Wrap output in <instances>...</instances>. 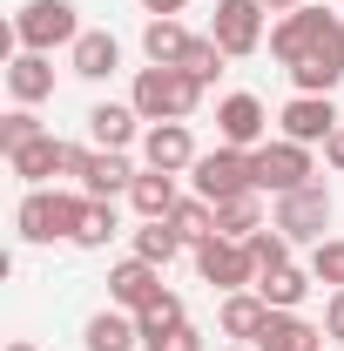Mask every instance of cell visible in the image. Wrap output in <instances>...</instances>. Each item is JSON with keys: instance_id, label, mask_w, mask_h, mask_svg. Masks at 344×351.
Instances as JSON below:
<instances>
[{"instance_id": "44dd1931", "label": "cell", "mask_w": 344, "mask_h": 351, "mask_svg": "<svg viewBox=\"0 0 344 351\" xmlns=\"http://www.w3.org/2000/svg\"><path fill=\"white\" fill-rule=\"evenodd\" d=\"M135 101H95L88 108V135H95V149H129L135 142Z\"/></svg>"}, {"instance_id": "d590c367", "label": "cell", "mask_w": 344, "mask_h": 351, "mask_svg": "<svg viewBox=\"0 0 344 351\" xmlns=\"http://www.w3.org/2000/svg\"><path fill=\"white\" fill-rule=\"evenodd\" d=\"M324 162H331V169H344V122L331 129V142H324Z\"/></svg>"}, {"instance_id": "484cf974", "label": "cell", "mask_w": 344, "mask_h": 351, "mask_svg": "<svg viewBox=\"0 0 344 351\" xmlns=\"http://www.w3.org/2000/svg\"><path fill=\"white\" fill-rule=\"evenodd\" d=\"M169 223H175V237L196 250L203 237H216V203H210V196H182V203L169 210Z\"/></svg>"}, {"instance_id": "7402d4cb", "label": "cell", "mask_w": 344, "mask_h": 351, "mask_svg": "<svg viewBox=\"0 0 344 351\" xmlns=\"http://www.w3.org/2000/svg\"><path fill=\"white\" fill-rule=\"evenodd\" d=\"M88 351H135L142 345V324H135V311H95L82 331Z\"/></svg>"}, {"instance_id": "52a82bcc", "label": "cell", "mask_w": 344, "mask_h": 351, "mask_svg": "<svg viewBox=\"0 0 344 351\" xmlns=\"http://www.w3.org/2000/svg\"><path fill=\"white\" fill-rule=\"evenodd\" d=\"M250 162H257V189H270V196H291V189H304V182H317L310 149L291 142V135H277V142L250 149Z\"/></svg>"}, {"instance_id": "d6986e66", "label": "cell", "mask_w": 344, "mask_h": 351, "mask_svg": "<svg viewBox=\"0 0 344 351\" xmlns=\"http://www.w3.org/2000/svg\"><path fill=\"white\" fill-rule=\"evenodd\" d=\"M189 41H196V34H189L175 14H149V27H142V54H149V68H182Z\"/></svg>"}, {"instance_id": "836d02e7", "label": "cell", "mask_w": 344, "mask_h": 351, "mask_svg": "<svg viewBox=\"0 0 344 351\" xmlns=\"http://www.w3.org/2000/svg\"><path fill=\"white\" fill-rule=\"evenodd\" d=\"M142 351H203V331H196V324H175L162 338H142Z\"/></svg>"}, {"instance_id": "3957f363", "label": "cell", "mask_w": 344, "mask_h": 351, "mask_svg": "<svg viewBox=\"0 0 344 351\" xmlns=\"http://www.w3.org/2000/svg\"><path fill=\"white\" fill-rule=\"evenodd\" d=\"M129 101H135L142 122H189L196 101H203V82L182 75V68H142L135 88H129Z\"/></svg>"}, {"instance_id": "74e56055", "label": "cell", "mask_w": 344, "mask_h": 351, "mask_svg": "<svg viewBox=\"0 0 344 351\" xmlns=\"http://www.w3.org/2000/svg\"><path fill=\"white\" fill-rule=\"evenodd\" d=\"M263 7H277V14H297V7H310V0H263Z\"/></svg>"}, {"instance_id": "7c38bea8", "label": "cell", "mask_w": 344, "mask_h": 351, "mask_svg": "<svg viewBox=\"0 0 344 351\" xmlns=\"http://www.w3.org/2000/svg\"><path fill=\"white\" fill-rule=\"evenodd\" d=\"M108 298H115V311H142L162 298V263H142V257H122L115 270H108Z\"/></svg>"}, {"instance_id": "6da1fadb", "label": "cell", "mask_w": 344, "mask_h": 351, "mask_svg": "<svg viewBox=\"0 0 344 351\" xmlns=\"http://www.w3.org/2000/svg\"><path fill=\"white\" fill-rule=\"evenodd\" d=\"M270 54L291 68L297 95H331L344 82V14L331 7H297L270 27Z\"/></svg>"}, {"instance_id": "e575fe53", "label": "cell", "mask_w": 344, "mask_h": 351, "mask_svg": "<svg viewBox=\"0 0 344 351\" xmlns=\"http://www.w3.org/2000/svg\"><path fill=\"white\" fill-rule=\"evenodd\" d=\"M324 338L344 345V291H331V304H324Z\"/></svg>"}, {"instance_id": "277c9868", "label": "cell", "mask_w": 344, "mask_h": 351, "mask_svg": "<svg viewBox=\"0 0 344 351\" xmlns=\"http://www.w3.org/2000/svg\"><path fill=\"white\" fill-rule=\"evenodd\" d=\"M88 27L82 14H75V0H27L21 14H14V47H27V54H54V47H75Z\"/></svg>"}, {"instance_id": "4fadbf2b", "label": "cell", "mask_w": 344, "mask_h": 351, "mask_svg": "<svg viewBox=\"0 0 344 351\" xmlns=\"http://www.w3.org/2000/svg\"><path fill=\"white\" fill-rule=\"evenodd\" d=\"M142 156H149V169H196V135H189V122H149V135H142Z\"/></svg>"}, {"instance_id": "83f0119b", "label": "cell", "mask_w": 344, "mask_h": 351, "mask_svg": "<svg viewBox=\"0 0 344 351\" xmlns=\"http://www.w3.org/2000/svg\"><path fill=\"white\" fill-rule=\"evenodd\" d=\"M115 230H122L115 203H95V196H88V217H82V230H75V243H82V250H101V243H108Z\"/></svg>"}, {"instance_id": "ffe728a7", "label": "cell", "mask_w": 344, "mask_h": 351, "mask_svg": "<svg viewBox=\"0 0 344 351\" xmlns=\"http://www.w3.org/2000/svg\"><path fill=\"white\" fill-rule=\"evenodd\" d=\"M216 317H223V338H236V345H257V331L270 324V304H263L257 291H230Z\"/></svg>"}, {"instance_id": "ba28073f", "label": "cell", "mask_w": 344, "mask_h": 351, "mask_svg": "<svg viewBox=\"0 0 344 351\" xmlns=\"http://www.w3.org/2000/svg\"><path fill=\"white\" fill-rule=\"evenodd\" d=\"M277 230L291 237V243H324V230H331V189L324 182H304L291 196H277Z\"/></svg>"}, {"instance_id": "7a4b0ae2", "label": "cell", "mask_w": 344, "mask_h": 351, "mask_svg": "<svg viewBox=\"0 0 344 351\" xmlns=\"http://www.w3.org/2000/svg\"><path fill=\"white\" fill-rule=\"evenodd\" d=\"M88 217V196L82 189H27L21 196V210H14V230L27 237V243H75V230Z\"/></svg>"}, {"instance_id": "8d00e7d4", "label": "cell", "mask_w": 344, "mask_h": 351, "mask_svg": "<svg viewBox=\"0 0 344 351\" xmlns=\"http://www.w3.org/2000/svg\"><path fill=\"white\" fill-rule=\"evenodd\" d=\"M142 7H149V14H182L189 0H142Z\"/></svg>"}, {"instance_id": "ac0fdd59", "label": "cell", "mask_w": 344, "mask_h": 351, "mask_svg": "<svg viewBox=\"0 0 344 351\" xmlns=\"http://www.w3.org/2000/svg\"><path fill=\"white\" fill-rule=\"evenodd\" d=\"M7 95H14L21 108L47 101V95H54V61H47V54H27V47H21V54L7 61Z\"/></svg>"}, {"instance_id": "8992f818", "label": "cell", "mask_w": 344, "mask_h": 351, "mask_svg": "<svg viewBox=\"0 0 344 351\" xmlns=\"http://www.w3.org/2000/svg\"><path fill=\"white\" fill-rule=\"evenodd\" d=\"M196 196H210V203H230V196H250L257 189V162H250V149H223L216 142L210 156H196Z\"/></svg>"}, {"instance_id": "9a60e30c", "label": "cell", "mask_w": 344, "mask_h": 351, "mask_svg": "<svg viewBox=\"0 0 344 351\" xmlns=\"http://www.w3.org/2000/svg\"><path fill=\"white\" fill-rule=\"evenodd\" d=\"M257 351H324V324H310L297 311H270V324L257 331Z\"/></svg>"}, {"instance_id": "f35d334b", "label": "cell", "mask_w": 344, "mask_h": 351, "mask_svg": "<svg viewBox=\"0 0 344 351\" xmlns=\"http://www.w3.org/2000/svg\"><path fill=\"white\" fill-rule=\"evenodd\" d=\"M7 351H41V345H27V338H14V345H7Z\"/></svg>"}, {"instance_id": "1f68e13d", "label": "cell", "mask_w": 344, "mask_h": 351, "mask_svg": "<svg viewBox=\"0 0 344 351\" xmlns=\"http://www.w3.org/2000/svg\"><path fill=\"white\" fill-rule=\"evenodd\" d=\"M135 324H142V338H162V331H175V324H189V317H182V298H175V291H162V298H156V304L142 311Z\"/></svg>"}, {"instance_id": "4dcf8cb0", "label": "cell", "mask_w": 344, "mask_h": 351, "mask_svg": "<svg viewBox=\"0 0 344 351\" xmlns=\"http://www.w3.org/2000/svg\"><path fill=\"white\" fill-rule=\"evenodd\" d=\"M250 257H257V270H284V263H291V237H284L277 223H263L257 237H250Z\"/></svg>"}, {"instance_id": "f1b7e54d", "label": "cell", "mask_w": 344, "mask_h": 351, "mask_svg": "<svg viewBox=\"0 0 344 351\" xmlns=\"http://www.w3.org/2000/svg\"><path fill=\"white\" fill-rule=\"evenodd\" d=\"M223 61H230V54H223L210 34H196V41H189V54H182V75H196V82L210 88L216 75H223Z\"/></svg>"}, {"instance_id": "9c48e42d", "label": "cell", "mask_w": 344, "mask_h": 351, "mask_svg": "<svg viewBox=\"0 0 344 351\" xmlns=\"http://www.w3.org/2000/svg\"><path fill=\"white\" fill-rule=\"evenodd\" d=\"M263 0H216V21H210V41L236 61V54H257L263 47Z\"/></svg>"}, {"instance_id": "603a6c76", "label": "cell", "mask_w": 344, "mask_h": 351, "mask_svg": "<svg viewBox=\"0 0 344 351\" xmlns=\"http://www.w3.org/2000/svg\"><path fill=\"white\" fill-rule=\"evenodd\" d=\"M310 284H317L310 270H297V263H284V270H263V277H257V298H263L270 311H297L304 298H310Z\"/></svg>"}, {"instance_id": "30bf717a", "label": "cell", "mask_w": 344, "mask_h": 351, "mask_svg": "<svg viewBox=\"0 0 344 351\" xmlns=\"http://www.w3.org/2000/svg\"><path fill=\"white\" fill-rule=\"evenodd\" d=\"M216 135H223V149H263L270 108H263L257 95H223L216 101Z\"/></svg>"}, {"instance_id": "2e32d148", "label": "cell", "mask_w": 344, "mask_h": 351, "mask_svg": "<svg viewBox=\"0 0 344 351\" xmlns=\"http://www.w3.org/2000/svg\"><path fill=\"white\" fill-rule=\"evenodd\" d=\"M122 189H135V169L122 149H95L88 156V176H82V196H95V203H115Z\"/></svg>"}, {"instance_id": "e0dca14e", "label": "cell", "mask_w": 344, "mask_h": 351, "mask_svg": "<svg viewBox=\"0 0 344 351\" xmlns=\"http://www.w3.org/2000/svg\"><path fill=\"white\" fill-rule=\"evenodd\" d=\"M68 68H75L82 82H108V75L122 68V41H115V34H101V27H88L82 41L68 47Z\"/></svg>"}, {"instance_id": "ab89813d", "label": "cell", "mask_w": 344, "mask_h": 351, "mask_svg": "<svg viewBox=\"0 0 344 351\" xmlns=\"http://www.w3.org/2000/svg\"><path fill=\"white\" fill-rule=\"evenodd\" d=\"M230 351H257V345H230Z\"/></svg>"}, {"instance_id": "8fae6325", "label": "cell", "mask_w": 344, "mask_h": 351, "mask_svg": "<svg viewBox=\"0 0 344 351\" xmlns=\"http://www.w3.org/2000/svg\"><path fill=\"white\" fill-rule=\"evenodd\" d=\"M277 129L291 135V142H304V149H317V142H331V129H338V108H331V95H291L284 115H277Z\"/></svg>"}, {"instance_id": "5b68a950", "label": "cell", "mask_w": 344, "mask_h": 351, "mask_svg": "<svg viewBox=\"0 0 344 351\" xmlns=\"http://www.w3.org/2000/svg\"><path fill=\"white\" fill-rule=\"evenodd\" d=\"M196 270H203V284H216L223 298L230 291H257V257H250V243H236V237H203L196 243Z\"/></svg>"}, {"instance_id": "5bb4252c", "label": "cell", "mask_w": 344, "mask_h": 351, "mask_svg": "<svg viewBox=\"0 0 344 351\" xmlns=\"http://www.w3.org/2000/svg\"><path fill=\"white\" fill-rule=\"evenodd\" d=\"M7 169L21 176L27 189H47V176H68V142H61V135H34L27 149L7 156Z\"/></svg>"}, {"instance_id": "d4e9b609", "label": "cell", "mask_w": 344, "mask_h": 351, "mask_svg": "<svg viewBox=\"0 0 344 351\" xmlns=\"http://www.w3.org/2000/svg\"><path fill=\"white\" fill-rule=\"evenodd\" d=\"M263 230V189L250 196H230V203H216V237H236V243H250Z\"/></svg>"}, {"instance_id": "4316f807", "label": "cell", "mask_w": 344, "mask_h": 351, "mask_svg": "<svg viewBox=\"0 0 344 351\" xmlns=\"http://www.w3.org/2000/svg\"><path fill=\"white\" fill-rule=\"evenodd\" d=\"M135 257H142V263H175V257H182L175 223L169 217H162V223H142V230H135Z\"/></svg>"}, {"instance_id": "f546056e", "label": "cell", "mask_w": 344, "mask_h": 351, "mask_svg": "<svg viewBox=\"0 0 344 351\" xmlns=\"http://www.w3.org/2000/svg\"><path fill=\"white\" fill-rule=\"evenodd\" d=\"M310 277H317V284H331V291H344V237L310 243Z\"/></svg>"}, {"instance_id": "d6a6232c", "label": "cell", "mask_w": 344, "mask_h": 351, "mask_svg": "<svg viewBox=\"0 0 344 351\" xmlns=\"http://www.w3.org/2000/svg\"><path fill=\"white\" fill-rule=\"evenodd\" d=\"M34 135H47L41 122H34V108H14V115L0 122V156H14V149H27Z\"/></svg>"}, {"instance_id": "cb8c5ba5", "label": "cell", "mask_w": 344, "mask_h": 351, "mask_svg": "<svg viewBox=\"0 0 344 351\" xmlns=\"http://www.w3.org/2000/svg\"><path fill=\"white\" fill-rule=\"evenodd\" d=\"M129 203L142 210V223H162L175 203H182V196H175V176L169 169H142V176H135V189H129Z\"/></svg>"}]
</instances>
